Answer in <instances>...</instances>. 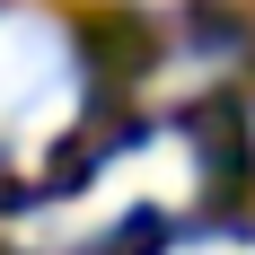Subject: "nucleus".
Returning a JSON list of instances; mask_svg holds the SVG:
<instances>
[{
    "label": "nucleus",
    "instance_id": "obj_1",
    "mask_svg": "<svg viewBox=\"0 0 255 255\" xmlns=\"http://www.w3.org/2000/svg\"><path fill=\"white\" fill-rule=\"evenodd\" d=\"M71 106V44L53 18H0V132L53 124Z\"/></svg>",
    "mask_w": 255,
    "mask_h": 255
},
{
    "label": "nucleus",
    "instance_id": "obj_2",
    "mask_svg": "<svg viewBox=\"0 0 255 255\" xmlns=\"http://www.w3.org/2000/svg\"><path fill=\"white\" fill-rule=\"evenodd\" d=\"M185 255H255L247 238H203V247H185Z\"/></svg>",
    "mask_w": 255,
    "mask_h": 255
}]
</instances>
